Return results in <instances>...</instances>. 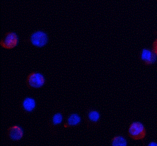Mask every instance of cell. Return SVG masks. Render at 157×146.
<instances>
[{
	"mask_svg": "<svg viewBox=\"0 0 157 146\" xmlns=\"http://www.w3.org/2000/svg\"><path fill=\"white\" fill-rule=\"evenodd\" d=\"M128 134L129 136L135 140H143L146 136V129L143 123L135 121L129 125Z\"/></svg>",
	"mask_w": 157,
	"mask_h": 146,
	"instance_id": "obj_1",
	"label": "cell"
},
{
	"mask_svg": "<svg viewBox=\"0 0 157 146\" xmlns=\"http://www.w3.org/2000/svg\"><path fill=\"white\" fill-rule=\"evenodd\" d=\"M48 36L46 33L43 30H37L30 35L28 41L34 46L43 48L48 43Z\"/></svg>",
	"mask_w": 157,
	"mask_h": 146,
	"instance_id": "obj_2",
	"label": "cell"
},
{
	"mask_svg": "<svg viewBox=\"0 0 157 146\" xmlns=\"http://www.w3.org/2000/svg\"><path fill=\"white\" fill-rule=\"evenodd\" d=\"M19 38L16 33L9 32L6 33L0 41V45L2 48L11 50L15 48L18 45Z\"/></svg>",
	"mask_w": 157,
	"mask_h": 146,
	"instance_id": "obj_3",
	"label": "cell"
},
{
	"mask_svg": "<svg viewBox=\"0 0 157 146\" xmlns=\"http://www.w3.org/2000/svg\"><path fill=\"white\" fill-rule=\"evenodd\" d=\"M45 83V77L42 74L37 72H32L28 75L26 84L28 86L38 89L43 86Z\"/></svg>",
	"mask_w": 157,
	"mask_h": 146,
	"instance_id": "obj_4",
	"label": "cell"
},
{
	"mask_svg": "<svg viewBox=\"0 0 157 146\" xmlns=\"http://www.w3.org/2000/svg\"><path fill=\"white\" fill-rule=\"evenodd\" d=\"M157 56L152 50L148 48H144L140 52L139 59L146 66H150L156 62Z\"/></svg>",
	"mask_w": 157,
	"mask_h": 146,
	"instance_id": "obj_5",
	"label": "cell"
},
{
	"mask_svg": "<svg viewBox=\"0 0 157 146\" xmlns=\"http://www.w3.org/2000/svg\"><path fill=\"white\" fill-rule=\"evenodd\" d=\"M23 129L18 126H13L8 129V135L13 140H20L23 136Z\"/></svg>",
	"mask_w": 157,
	"mask_h": 146,
	"instance_id": "obj_6",
	"label": "cell"
},
{
	"mask_svg": "<svg viewBox=\"0 0 157 146\" xmlns=\"http://www.w3.org/2000/svg\"><path fill=\"white\" fill-rule=\"evenodd\" d=\"M22 106L24 110L27 112H30L36 107V102L33 98H26L24 100Z\"/></svg>",
	"mask_w": 157,
	"mask_h": 146,
	"instance_id": "obj_7",
	"label": "cell"
},
{
	"mask_svg": "<svg viewBox=\"0 0 157 146\" xmlns=\"http://www.w3.org/2000/svg\"><path fill=\"white\" fill-rule=\"evenodd\" d=\"M80 116L77 114H72L68 118L67 121L64 126H75L78 125L80 123Z\"/></svg>",
	"mask_w": 157,
	"mask_h": 146,
	"instance_id": "obj_8",
	"label": "cell"
},
{
	"mask_svg": "<svg viewBox=\"0 0 157 146\" xmlns=\"http://www.w3.org/2000/svg\"><path fill=\"white\" fill-rule=\"evenodd\" d=\"M112 145L114 146H125L127 145V141L124 137L121 136H115L112 140Z\"/></svg>",
	"mask_w": 157,
	"mask_h": 146,
	"instance_id": "obj_9",
	"label": "cell"
},
{
	"mask_svg": "<svg viewBox=\"0 0 157 146\" xmlns=\"http://www.w3.org/2000/svg\"><path fill=\"white\" fill-rule=\"evenodd\" d=\"M88 118L92 122L97 123L100 120V113L96 110H92L88 114Z\"/></svg>",
	"mask_w": 157,
	"mask_h": 146,
	"instance_id": "obj_10",
	"label": "cell"
},
{
	"mask_svg": "<svg viewBox=\"0 0 157 146\" xmlns=\"http://www.w3.org/2000/svg\"><path fill=\"white\" fill-rule=\"evenodd\" d=\"M63 120V116L60 113H56L54 115L52 121L54 125H59L62 123Z\"/></svg>",
	"mask_w": 157,
	"mask_h": 146,
	"instance_id": "obj_11",
	"label": "cell"
},
{
	"mask_svg": "<svg viewBox=\"0 0 157 146\" xmlns=\"http://www.w3.org/2000/svg\"><path fill=\"white\" fill-rule=\"evenodd\" d=\"M152 50L154 53L157 56V38L155 39L152 44Z\"/></svg>",
	"mask_w": 157,
	"mask_h": 146,
	"instance_id": "obj_12",
	"label": "cell"
},
{
	"mask_svg": "<svg viewBox=\"0 0 157 146\" xmlns=\"http://www.w3.org/2000/svg\"><path fill=\"white\" fill-rule=\"evenodd\" d=\"M148 145L151 146H157V143H155V141H151V142H150V144H148Z\"/></svg>",
	"mask_w": 157,
	"mask_h": 146,
	"instance_id": "obj_13",
	"label": "cell"
}]
</instances>
